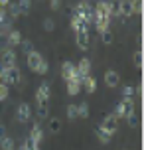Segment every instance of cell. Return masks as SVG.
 Returning a JSON list of instances; mask_svg holds the SVG:
<instances>
[{
	"label": "cell",
	"mask_w": 144,
	"mask_h": 150,
	"mask_svg": "<svg viewBox=\"0 0 144 150\" xmlns=\"http://www.w3.org/2000/svg\"><path fill=\"white\" fill-rule=\"evenodd\" d=\"M47 69H49L47 61H46V59H42V61H40V65H38V69H36V73H40V75H46V73H47Z\"/></svg>",
	"instance_id": "f1b7e54d"
},
{
	"label": "cell",
	"mask_w": 144,
	"mask_h": 150,
	"mask_svg": "<svg viewBox=\"0 0 144 150\" xmlns=\"http://www.w3.org/2000/svg\"><path fill=\"white\" fill-rule=\"evenodd\" d=\"M20 45H22V50H24V53H30L34 47H32V42H28V40H22L20 42Z\"/></svg>",
	"instance_id": "836d02e7"
},
{
	"label": "cell",
	"mask_w": 144,
	"mask_h": 150,
	"mask_svg": "<svg viewBox=\"0 0 144 150\" xmlns=\"http://www.w3.org/2000/svg\"><path fill=\"white\" fill-rule=\"evenodd\" d=\"M8 4H10V0H0V6H2V8H6Z\"/></svg>",
	"instance_id": "f35d334b"
},
{
	"label": "cell",
	"mask_w": 144,
	"mask_h": 150,
	"mask_svg": "<svg viewBox=\"0 0 144 150\" xmlns=\"http://www.w3.org/2000/svg\"><path fill=\"white\" fill-rule=\"evenodd\" d=\"M134 65H136V67H142V52H140V50L134 52Z\"/></svg>",
	"instance_id": "e575fe53"
},
{
	"label": "cell",
	"mask_w": 144,
	"mask_h": 150,
	"mask_svg": "<svg viewBox=\"0 0 144 150\" xmlns=\"http://www.w3.org/2000/svg\"><path fill=\"white\" fill-rule=\"evenodd\" d=\"M53 28H55V22H53L52 18H46V20H44V30L46 32H53Z\"/></svg>",
	"instance_id": "4dcf8cb0"
},
{
	"label": "cell",
	"mask_w": 144,
	"mask_h": 150,
	"mask_svg": "<svg viewBox=\"0 0 144 150\" xmlns=\"http://www.w3.org/2000/svg\"><path fill=\"white\" fill-rule=\"evenodd\" d=\"M126 120H128V127H132V128H136V125H138V119H136V112L134 111H126Z\"/></svg>",
	"instance_id": "cb8c5ba5"
},
{
	"label": "cell",
	"mask_w": 144,
	"mask_h": 150,
	"mask_svg": "<svg viewBox=\"0 0 144 150\" xmlns=\"http://www.w3.org/2000/svg\"><path fill=\"white\" fill-rule=\"evenodd\" d=\"M77 117H81V119L89 117V103H79L77 105Z\"/></svg>",
	"instance_id": "7402d4cb"
},
{
	"label": "cell",
	"mask_w": 144,
	"mask_h": 150,
	"mask_svg": "<svg viewBox=\"0 0 144 150\" xmlns=\"http://www.w3.org/2000/svg\"><path fill=\"white\" fill-rule=\"evenodd\" d=\"M79 91H81V77L69 79L67 81V93L71 95V97H75V95H79Z\"/></svg>",
	"instance_id": "5bb4252c"
},
{
	"label": "cell",
	"mask_w": 144,
	"mask_h": 150,
	"mask_svg": "<svg viewBox=\"0 0 144 150\" xmlns=\"http://www.w3.org/2000/svg\"><path fill=\"white\" fill-rule=\"evenodd\" d=\"M134 95V87L132 85H124L122 87V97H132Z\"/></svg>",
	"instance_id": "1f68e13d"
},
{
	"label": "cell",
	"mask_w": 144,
	"mask_h": 150,
	"mask_svg": "<svg viewBox=\"0 0 144 150\" xmlns=\"http://www.w3.org/2000/svg\"><path fill=\"white\" fill-rule=\"evenodd\" d=\"M130 8H132V14H142V0H130Z\"/></svg>",
	"instance_id": "4316f807"
},
{
	"label": "cell",
	"mask_w": 144,
	"mask_h": 150,
	"mask_svg": "<svg viewBox=\"0 0 144 150\" xmlns=\"http://www.w3.org/2000/svg\"><path fill=\"white\" fill-rule=\"evenodd\" d=\"M122 18H128L132 16V8H130V0H121V8H119Z\"/></svg>",
	"instance_id": "2e32d148"
},
{
	"label": "cell",
	"mask_w": 144,
	"mask_h": 150,
	"mask_svg": "<svg viewBox=\"0 0 144 150\" xmlns=\"http://www.w3.org/2000/svg\"><path fill=\"white\" fill-rule=\"evenodd\" d=\"M49 95H52V91H49V83H42L36 91V103L38 105H47V101H49Z\"/></svg>",
	"instance_id": "7a4b0ae2"
},
{
	"label": "cell",
	"mask_w": 144,
	"mask_h": 150,
	"mask_svg": "<svg viewBox=\"0 0 144 150\" xmlns=\"http://www.w3.org/2000/svg\"><path fill=\"white\" fill-rule=\"evenodd\" d=\"M22 81V73L18 67H10L8 69V75H6V85H18Z\"/></svg>",
	"instance_id": "ba28073f"
},
{
	"label": "cell",
	"mask_w": 144,
	"mask_h": 150,
	"mask_svg": "<svg viewBox=\"0 0 144 150\" xmlns=\"http://www.w3.org/2000/svg\"><path fill=\"white\" fill-rule=\"evenodd\" d=\"M47 120H49V130H52L53 134H57V132L61 130V120L57 119V117H53V119H47Z\"/></svg>",
	"instance_id": "44dd1931"
},
{
	"label": "cell",
	"mask_w": 144,
	"mask_h": 150,
	"mask_svg": "<svg viewBox=\"0 0 144 150\" xmlns=\"http://www.w3.org/2000/svg\"><path fill=\"white\" fill-rule=\"evenodd\" d=\"M30 138L32 142H36V144H42V140H44V130H42V127H40L38 122L32 127V130H30Z\"/></svg>",
	"instance_id": "8fae6325"
},
{
	"label": "cell",
	"mask_w": 144,
	"mask_h": 150,
	"mask_svg": "<svg viewBox=\"0 0 144 150\" xmlns=\"http://www.w3.org/2000/svg\"><path fill=\"white\" fill-rule=\"evenodd\" d=\"M87 2H89V0H87Z\"/></svg>",
	"instance_id": "60d3db41"
},
{
	"label": "cell",
	"mask_w": 144,
	"mask_h": 150,
	"mask_svg": "<svg viewBox=\"0 0 144 150\" xmlns=\"http://www.w3.org/2000/svg\"><path fill=\"white\" fill-rule=\"evenodd\" d=\"M16 119L20 120V122H28L32 120V109L28 103H20L18 109H16Z\"/></svg>",
	"instance_id": "277c9868"
},
{
	"label": "cell",
	"mask_w": 144,
	"mask_h": 150,
	"mask_svg": "<svg viewBox=\"0 0 144 150\" xmlns=\"http://www.w3.org/2000/svg\"><path fill=\"white\" fill-rule=\"evenodd\" d=\"M77 75L83 79V77H87V75H91V61L87 59V57H83V59L79 61V65H77Z\"/></svg>",
	"instance_id": "9c48e42d"
},
{
	"label": "cell",
	"mask_w": 144,
	"mask_h": 150,
	"mask_svg": "<svg viewBox=\"0 0 144 150\" xmlns=\"http://www.w3.org/2000/svg\"><path fill=\"white\" fill-rule=\"evenodd\" d=\"M2 136H6V127H4V125H0V138H2Z\"/></svg>",
	"instance_id": "74e56055"
},
{
	"label": "cell",
	"mask_w": 144,
	"mask_h": 150,
	"mask_svg": "<svg viewBox=\"0 0 144 150\" xmlns=\"http://www.w3.org/2000/svg\"><path fill=\"white\" fill-rule=\"evenodd\" d=\"M124 115H126V105H124V103H116V109H114V117H116V119H122V117H124Z\"/></svg>",
	"instance_id": "484cf974"
},
{
	"label": "cell",
	"mask_w": 144,
	"mask_h": 150,
	"mask_svg": "<svg viewBox=\"0 0 144 150\" xmlns=\"http://www.w3.org/2000/svg\"><path fill=\"white\" fill-rule=\"evenodd\" d=\"M6 20V12H4V8H0V24H4Z\"/></svg>",
	"instance_id": "d590c367"
},
{
	"label": "cell",
	"mask_w": 144,
	"mask_h": 150,
	"mask_svg": "<svg viewBox=\"0 0 144 150\" xmlns=\"http://www.w3.org/2000/svg\"><path fill=\"white\" fill-rule=\"evenodd\" d=\"M121 83V77H119V73L114 71V69H109L105 73V85L107 87H116Z\"/></svg>",
	"instance_id": "30bf717a"
},
{
	"label": "cell",
	"mask_w": 144,
	"mask_h": 150,
	"mask_svg": "<svg viewBox=\"0 0 144 150\" xmlns=\"http://www.w3.org/2000/svg\"><path fill=\"white\" fill-rule=\"evenodd\" d=\"M67 119L69 120L79 119V117H77V105H73V103H71V105H67Z\"/></svg>",
	"instance_id": "83f0119b"
},
{
	"label": "cell",
	"mask_w": 144,
	"mask_h": 150,
	"mask_svg": "<svg viewBox=\"0 0 144 150\" xmlns=\"http://www.w3.org/2000/svg\"><path fill=\"white\" fill-rule=\"evenodd\" d=\"M49 2H52V8H53V10H57V8H59V0H49Z\"/></svg>",
	"instance_id": "8d00e7d4"
},
{
	"label": "cell",
	"mask_w": 144,
	"mask_h": 150,
	"mask_svg": "<svg viewBox=\"0 0 144 150\" xmlns=\"http://www.w3.org/2000/svg\"><path fill=\"white\" fill-rule=\"evenodd\" d=\"M20 42H22V34L18 30H12L8 34V44L10 45H20Z\"/></svg>",
	"instance_id": "ac0fdd59"
},
{
	"label": "cell",
	"mask_w": 144,
	"mask_h": 150,
	"mask_svg": "<svg viewBox=\"0 0 144 150\" xmlns=\"http://www.w3.org/2000/svg\"><path fill=\"white\" fill-rule=\"evenodd\" d=\"M0 150H16V144H14V140L10 138V136H2L0 138Z\"/></svg>",
	"instance_id": "e0dca14e"
},
{
	"label": "cell",
	"mask_w": 144,
	"mask_h": 150,
	"mask_svg": "<svg viewBox=\"0 0 144 150\" xmlns=\"http://www.w3.org/2000/svg\"><path fill=\"white\" fill-rule=\"evenodd\" d=\"M101 127L105 128L107 132H111V134H114V132H116V128H119V119L114 117V112H113V115H107L105 120L101 122Z\"/></svg>",
	"instance_id": "5b68a950"
},
{
	"label": "cell",
	"mask_w": 144,
	"mask_h": 150,
	"mask_svg": "<svg viewBox=\"0 0 144 150\" xmlns=\"http://www.w3.org/2000/svg\"><path fill=\"white\" fill-rule=\"evenodd\" d=\"M97 138H99V140H101L103 144H109L111 140H113V134H111V132H107L105 128L99 125V128H97Z\"/></svg>",
	"instance_id": "9a60e30c"
},
{
	"label": "cell",
	"mask_w": 144,
	"mask_h": 150,
	"mask_svg": "<svg viewBox=\"0 0 144 150\" xmlns=\"http://www.w3.org/2000/svg\"><path fill=\"white\" fill-rule=\"evenodd\" d=\"M61 77H63L65 81L79 77V75H77V65L73 61H63V65H61Z\"/></svg>",
	"instance_id": "3957f363"
},
{
	"label": "cell",
	"mask_w": 144,
	"mask_h": 150,
	"mask_svg": "<svg viewBox=\"0 0 144 150\" xmlns=\"http://www.w3.org/2000/svg\"><path fill=\"white\" fill-rule=\"evenodd\" d=\"M16 150H28V146H26V144H22L20 148H16Z\"/></svg>",
	"instance_id": "ab89813d"
},
{
	"label": "cell",
	"mask_w": 144,
	"mask_h": 150,
	"mask_svg": "<svg viewBox=\"0 0 144 150\" xmlns=\"http://www.w3.org/2000/svg\"><path fill=\"white\" fill-rule=\"evenodd\" d=\"M75 16L85 24V26H89V24L93 22V6L87 2V0L79 2V4L75 6Z\"/></svg>",
	"instance_id": "6da1fadb"
},
{
	"label": "cell",
	"mask_w": 144,
	"mask_h": 150,
	"mask_svg": "<svg viewBox=\"0 0 144 150\" xmlns=\"http://www.w3.org/2000/svg\"><path fill=\"white\" fill-rule=\"evenodd\" d=\"M6 97H8V85L0 83V101H6Z\"/></svg>",
	"instance_id": "d6a6232c"
},
{
	"label": "cell",
	"mask_w": 144,
	"mask_h": 150,
	"mask_svg": "<svg viewBox=\"0 0 144 150\" xmlns=\"http://www.w3.org/2000/svg\"><path fill=\"white\" fill-rule=\"evenodd\" d=\"M81 87H83L87 93H95L97 91V81H95V77L93 75H87L81 79Z\"/></svg>",
	"instance_id": "4fadbf2b"
},
{
	"label": "cell",
	"mask_w": 144,
	"mask_h": 150,
	"mask_svg": "<svg viewBox=\"0 0 144 150\" xmlns=\"http://www.w3.org/2000/svg\"><path fill=\"white\" fill-rule=\"evenodd\" d=\"M75 40H77V47L79 50H89V30L83 28V30L75 32Z\"/></svg>",
	"instance_id": "8992f818"
},
{
	"label": "cell",
	"mask_w": 144,
	"mask_h": 150,
	"mask_svg": "<svg viewBox=\"0 0 144 150\" xmlns=\"http://www.w3.org/2000/svg\"><path fill=\"white\" fill-rule=\"evenodd\" d=\"M6 8H8V12H10L12 18H18V16L22 14V12H20V6H18V2H10Z\"/></svg>",
	"instance_id": "603a6c76"
},
{
	"label": "cell",
	"mask_w": 144,
	"mask_h": 150,
	"mask_svg": "<svg viewBox=\"0 0 144 150\" xmlns=\"http://www.w3.org/2000/svg\"><path fill=\"white\" fill-rule=\"evenodd\" d=\"M113 40H114V36H113V32H111V28L105 30V32H101V42H103L105 45H111Z\"/></svg>",
	"instance_id": "ffe728a7"
},
{
	"label": "cell",
	"mask_w": 144,
	"mask_h": 150,
	"mask_svg": "<svg viewBox=\"0 0 144 150\" xmlns=\"http://www.w3.org/2000/svg\"><path fill=\"white\" fill-rule=\"evenodd\" d=\"M71 28H73V32H79V30H83V28H87V30H89V26H85V24L81 22L75 14L71 16Z\"/></svg>",
	"instance_id": "d6986e66"
},
{
	"label": "cell",
	"mask_w": 144,
	"mask_h": 150,
	"mask_svg": "<svg viewBox=\"0 0 144 150\" xmlns=\"http://www.w3.org/2000/svg\"><path fill=\"white\" fill-rule=\"evenodd\" d=\"M18 6H20V12H22V14H28V12H30V0H20Z\"/></svg>",
	"instance_id": "f546056e"
},
{
	"label": "cell",
	"mask_w": 144,
	"mask_h": 150,
	"mask_svg": "<svg viewBox=\"0 0 144 150\" xmlns=\"http://www.w3.org/2000/svg\"><path fill=\"white\" fill-rule=\"evenodd\" d=\"M4 67H16V53L12 52V50H6L4 52V55H2V61H0Z\"/></svg>",
	"instance_id": "7c38bea8"
},
{
	"label": "cell",
	"mask_w": 144,
	"mask_h": 150,
	"mask_svg": "<svg viewBox=\"0 0 144 150\" xmlns=\"http://www.w3.org/2000/svg\"><path fill=\"white\" fill-rule=\"evenodd\" d=\"M44 59L42 57V53L40 52H36V50H32L30 53H26V63H28V67L32 69V71H36L38 69V65H40V61Z\"/></svg>",
	"instance_id": "52a82bcc"
},
{
	"label": "cell",
	"mask_w": 144,
	"mask_h": 150,
	"mask_svg": "<svg viewBox=\"0 0 144 150\" xmlns=\"http://www.w3.org/2000/svg\"><path fill=\"white\" fill-rule=\"evenodd\" d=\"M36 115H38V119H47V117H49V109H47V105H38Z\"/></svg>",
	"instance_id": "d4e9b609"
}]
</instances>
